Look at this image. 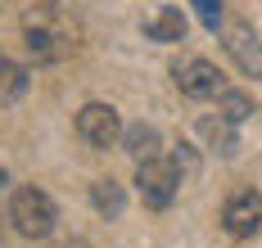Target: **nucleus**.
<instances>
[{"instance_id":"obj_1","label":"nucleus","mask_w":262,"mask_h":248,"mask_svg":"<svg viewBox=\"0 0 262 248\" xmlns=\"http://www.w3.org/2000/svg\"><path fill=\"white\" fill-rule=\"evenodd\" d=\"M23 36L27 50L36 63H59L77 50V14L68 9V0H50V5H36L23 18Z\"/></svg>"},{"instance_id":"obj_2","label":"nucleus","mask_w":262,"mask_h":248,"mask_svg":"<svg viewBox=\"0 0 262 248\" xmlns=\"http://www.w3.org/2000/svg\"><path fill=\"white\" fill-rule=\"evenodd\" d=\"M54 221H59V212H54V199L46 190H36V185H18L14 190V199H9V226L23 239H46L54 230Z\"/></svg>"},{"instance_id":"obj_3","label":"nucleus","mask_w":262,"mask_h":248,"mask_svg":"<svg viewBox=\"0 0 262 248\" xmlns=\"http://www.w3.org/2000/svg\"><path fill=\"white\" fill-rule=\"evenodd\" d=\"M136 190L145 199V208H167L181 194V176H177L172 158H145L136 167Z\"/></svg>"},{"instance_id":"obj_4","label":"nucleus","mask_w":262,"mask_h":248,"mask_svg":"<svg viewBox=\"0 0 262 248\" xmlns=\"http://www.w3.org/2000/svg\"><path fill=\"white\" fill-rule=\"evenodd\" d=\"M172 77H177V86H181V95H190V100H212V95L226 90L222 72L212 68L208 59H199V55L177 59V63H172Z\"/></svg>"},{"instance_id":"obj_5","label":"nucleus","mask_w":262,"mask_h":248,"mask_svg":"<svg viewBox=\"0 0 262 248\" xmlns=\"http://www.w3.org/2000/svg\"><path fill=\"white\" fill-rule=\"evenodd\" d=\"M77 136L91 144V149H113L118 140H122V117H118V109L113 104H86V109L77 113Z\"/></svg>"},{"instance_id":"obj_6","label":"nucleus","mask_w":262,"mask_h":248,"mask_svg":"<svg viewBox=\"0 0 262 248\" xmlns=\"http://www.w3.org/2000/svg\"><path fill=\"white\" fill-rule=\"evenodd\" d=\"M222 226H226L235 239H253L262 230V199L253 190H235L226 199V208H222Z\"/></svg>"},{"instance_id":"obj_7","label":"nucleus","mask_w":262,"mask_h":248,"mask_svg":"<svg viewBox=\"0 0 262 248\" xmlns=\"http://www.w3.org/2000/svg\"><path fill=\"white\" fill-rule=\"evenodd\" d=\"M226 50H231V59H235L249 77H262V41L244 23H231L226 28Z\"/></svg>"},{"instance_id":"obj_8","label":"nucleus","mask_w":262,"mask_h":248,"mask_svg":"<svg viewBox=\"0 0 262 248\" xmlns=\"http://www.w3.org/2000/svg\"><path fill=\"white\" fill-rule=\"evenodd\" d=\"M145 36L149 41H185V14L177 9V5H163V9H154L149 18H145Z\"/></svg>"},{"instance_id":"obj_9","label":"nucleus","mask_w":262,"mask_h":248,"mask_svg":"<svg viewBox=\"0 0 262 248\" xmlns=\"http://www.w3.org/2000/svg\"><path fill=\"white\" fill-rule=\"evenodd\" d=\"M27 82H32V77H27L23 63H14V59L0 55V104H18L27 95Z\"/></svg>"},{"instance_id":"obj_10","label":"nucleus","mask_w":262,"mask_h":248,"mask_svg":"<svg viewBox=\"0 0 262 248\" xmlns=\"http://www.w3.org/2000/svg\"><path fill=\"white\" fill-rule=\"evenodd\" d=\"M122 144H127V154L136 163H145V158H158V131L154 127H145V122H136L122 131Z\"/></svg>"},{"instance_id":"obj_11","label":"nucleus","mask_w":262,"mask_h":248,"mask_svg":"<svg viewBox=\"0 0 262 248\" xmlns=\"http://www.w3.org/2000/svg\"><path fill=\"white\" fill-rule=\"evenodd\" d=\"M91 203H95V212H104V217H122L127 194H122L118 181H95V185H91Z\"/></svg>"},{"instance_id":"obj_12","label":"nucleus","mask_w":262,"mask_h":248,"mask_svg":"<svg viewBox=\"0 0 262 248\" xmlns=\"http://www.w3.org/2000/svg\"><path fill=\"white\" fill-rule=\"evenodd\" d=\"M222 109H226V122H244L253 113V104L244 95H235V90H222Z\"/></svg>"},{"instance_id":"obj_13","label":"nucleus","mask_w":262,"mask_h":248,"mask_svg":"<svg viewBox=\"0 0 262 248\" xmlns=\"http://www.w3.org/2000/svg\"><path fill=\"white\" fill-rule=\"evenodd\" d=\"M194 9H199V23L208 32H217V23H222V0H190Z\"/></svg>"},{"instance_id":"obj_14","label":"nucleus","mask_w":262,"mask_h":248,"mask_svg":"<svg viewBox=\"0 0 262 248\" xmlns=\"http://www.w3.org/2000/svg\"><path fill=\"white\" fill-rule=\"evenodd\" d=\"M68 248H91V244H86V239H73V244H68Z\"/></svg>"}]
</instances>
